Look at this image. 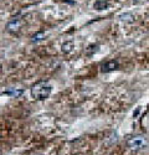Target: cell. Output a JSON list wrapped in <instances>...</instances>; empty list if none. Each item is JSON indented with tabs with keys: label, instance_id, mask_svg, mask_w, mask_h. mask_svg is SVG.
<instances>
[{
	"label": "cell",
	"instance_id": "cell-1",
	"mask_svg": "<svg viewBox=\"0 0 149 155\" xmlns=\"http://www.w3.org/2000/svg\"><path fill=\"white\" fill-rule=\"evenodd\" d=\"M51 91H52V86L48 82H39L35 86H32L31 96H32V98H35L37 101H42V99H46L51 94Z\"/></svg>",
	"mask_w": 149,
	"mask_h": 155
},
{
	"label": "cell",
	"instance_id": "cell-2",
	"mask_svg": "<svg viewBox=\"0 0 149 155\" xmlns=\"http://www.w3.org/2000/svg\"><path fill=\"white\" fill-rule=\"evenodd\" d=\"M127 145L131 150L138 151L149 148V139L145 135H134L127 140Z\"/></svg>",
	"mask_w": 149,
	"mask_h": 155
},
{
	"label": "cell",
	"instance_id": "cell-3",
	"mask_svg": "<svg viewBox=\"0 0 149 155\" xmlns=\"http://www.w3.org/2000/svg\"><path fill=\"white\" fill-rule=\"evenodd\" d=\"M118 67H119L118 61L112 60V61H108V62H106L104 64H102V66H101V71L104 72V73H108V72H112V71L117 70Z\"/></svg>",
	"mask_w": 149,
	"mask_h": 155
},
{
	"label": "cell",
	"instance_id": "cell-4",
	"mask_svg": "<svg viewBox=\"0 0 149 155\" xmlns=\"http://www.w3.org/2000/svg\"><path fill=\"white\" fill-rule=\"evenodd\" d=\"M8 30L9 31H12V32H15V31H19L20 28H21V21L19 19H12L11 21L8 22Z\"/></svg>",
	"mask_w": 149,
	"mask_h": 155
},
{
	"label": "cell",
	"instance_id": "cell-5",
	"mask_svg": "<svg viewBox=\"0 0 149 155\" xmlns=\"http://www.w3.org/2000/svg\"><path fill=\"white\" fill-rule=\"evenodd\" d=\"M107 6H108V4H107L106 0H96L94 4H93V8H94L96 10H103V9H106Z\"/></svg>",
	"mask_w": 149,
	"mask_h": 155
},
{
	"label": "cell",
	"instance_id": "cell-6",
	"mask_svg": "<svg viewBox=\"0 0 149 155\" xmlns=\"http://www.w3.org/2000/svg\"><path fill=\"white\" fill-rule=\"evenodd\" d=\"M22 93H24V89H11V91H8V92H5V94L12 96V97H15V98L20 97Z\"/></svg>",
	"mask_w": 149,
	"mask_h": 155
},
{
	"label": "cell",
	"instance_id": "cell-7",
	"mask_svg": "<svg viewBox=\"0 0 149 155\" xmlns=\"http://www.w3.org/2000/svg\"><path fill=\"white\" fill-rule=\"evenodd\" d=\"M98 51V45H90L88 48L86 50V55L87 56H92L93 54H96Z\"/></svg>",
	"mask_w": 149,
	"mask_h": 155
},
{
	"label": "cell",
	"instance_id": "cell-8",
	"mask_svg": "<svg viewBox=\"0 0 149 155\" xmlns=\"http://www.w3.org/2000/svg\"><path fill=\"white\" fill-rule=\"evenodd\" d=\"M119 19H121L122 21H127V22H132V21L134 20V16H133L132 14H123V15H121V16H119Z\"/></svg>",
	"mask_w": 149,
	"mask_h": 155
},
{
	"label": "cell",
	"instance_id": "cell-9",
	"mask_svg": "<svg viewBox=\"0 0 149 155\" xmlns=\"http://www.w3.org/2000/svg\"><path fill=\"white\" fill-rule=\"evenodd\" d=\"M71 50H72V42H66L62 46V51H64V52H70Z\"/></svg>",
	"mask_w": 149,
	"mask_h": 155
},
{
	"label": "cell",
	"instance_id": "cell-10",
	"mask_svg": "<svg viewBox=\"0 0 149 155\" xmlns=\"http://www.w3.org/2000/svg\"><path fill=\"white\" fill-rule=\"evenodd\" d=\"M135 2H138V0H135Z\"/></svg>",
	"mask_w": 149,
	"mask_h": 155
}]
</instances>
